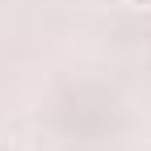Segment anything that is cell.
Returning a JSON list of instances; mask_svg holds the SVG:
<instances>
[{"label": "cell", "mask_w": 151, "mask_h": 151, "mask_svg": "<svg viewBox=\"0 0 151 151\" xmlns=\"http://www.w3.org/2000/svg\"><path fill=\"white\" fill-rule=\"evenodd\" d=\"M0 151H9V147H4V143H0Z\"/></svg>", "instance_id": "7a4b0ae2"}, {"label": "cell", "mask_w": 151, "mask_h": 151, "mask_svg": "<svg viewBox=\"0 0 151 151\" xmlns=\"http://www.w3.org/2000/svg\"><path fill=\"white\" fill-rule=\"evenodd\" d=\"M130 4H151V0H130Z\"/></svg>", "instance_id": "6da1fadb"}]
</instances>
